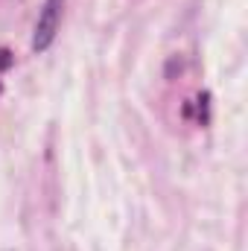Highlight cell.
I'll use <instances>...</instances> for the list:
<instances>
[{"mask_svg":"<svg viewBox=\"0 0 248 251\" xmlns=\"http://www.w3.org/2000/svg\"><path fill=\"white\" fill-rule=\"evenodd\" d=\"M12 64V59H9V50H0V70H6Z\"/></svg>","mask_w":248,"mask_h":251,"instance_id":"obj_2","label":"cell"},{"mask_svg":"<svg viewBox=\"0 0 248 251\" xmlns=\"http://www.w3.org/2000/svg\"><path fill=\"white\" fill-rule=\"evenodd\" d=\"M62 6L64 0H47L41 15H38V24H35V38H32V47L35 50H47L59 32V24H62Z\"/></svg>","mask_w":248,"mask_h":251,"instance_id":"obj_1","label":"cell"}]
</instances>
